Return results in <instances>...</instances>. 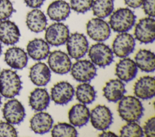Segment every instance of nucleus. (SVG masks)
Masks as SVG:
<instances>
[{"label":"nucleus","mask_w":155,"mask_h":137,"mask_svg":"<svg viewBox=\"0 0 155 137\" xmlns=\"http://www.w3.org/2000/svg\"><path fill=\"white\" fill-rule=\"evenodd\" d=\"M22 89V81L18 74L11 69H3L0 73V94L7 98L18 95Z\"/></svg>","instance_id":"3"},{"label":"nucleus","mask_w":155,"mask_h":137,"mask_svg":"<svg viewBox=\"0 0 155 137\" xmlns=\"http://www.w3.org/2000/svg\"><path fill=\"white\" fill-rule=\"evenodd\" d=\"M137 66L135 62L130 58H124L116 65L115 74L121 81L128 82L135 78Z\"/></svg>","instance_id":"18"},{"label":"nucleus","mask_w":155,"mask_h":137,"mask_svg":"<svg viewBox=\"0 0 155 137\" xmlns=\"http://www.w3.org/2000/svg\"><path fill=\"white\" fill-rule=\"evenodd\" d=\"M3 117L5 121L12 124H18L25 116V109L22 103L16 99L8 100L3 106Z\"/></svg>","instance_id":"12"},{"label":"nucleus","mask_w":155,"mask_h":137,"mask_svg":"<svg viewBox=\"0 0 155 137\" xmlns=\"http://www.w3.org/2000/svg\"><path fill=\"white\" fill-rule=\"evenodd\" d=\"M27 6L32 8H38L42 6L45 0H24Z\"/></svg>","instance_id":"37"},{"label":"nucleus","mask_w":155,"mask_h":137,"mask_svg":"<svg viewBox=\"0 0 155 137\" xmlns=\"http://www.w3.org/2000/svg\"><path fill=\"white\" fill-rule=\"evenodd\" d=\"M71 8L69 4L64 0H56L48 7L47 13L49 18L56 22L65 20L70 13Z\"/></svg>","instance_id":"23"},{"label":"nucleus","mask_w":155,"mask_h":137,"mask_svg":"<svg viewBox=\"0 0 155 137\" xmlns=\"http://www.w3.org/2000/svg\"><path fill=\"white\" fill-rule=\"evenodd\" d=\"M70 70L73 78L82 83L90 81L97 74L95 65L87 60H78L71 65Z\"/></svg>","instance_id":"6"},{"label":"nucleus","mask_w":155,"mask_h":137,"mask_svg":"<svg viewBox=\"0 0 155 137\" xmlns=\"http://www.w3.org/2000/svg\"><path fill=\"white\" fill-rule=\"evenodd\" d=\"M90 114L89 109L84 104H76L69 110L68 119L71 124L81 127L88 122Z\"/></svg>","instance_id":"25"},{"label":"nucleus","mask_w":155,"mask_h":137,"mask_svg":"<svg viewBox=\"0 0 155 137\" xmlns=\"http://www.w3.org/2000/svg\"><path fill=\"white\" fill-rule=\"evenodd\" d=\"M143 136V129L136 122H128L120 130L121 137H142Z\"/></svg>","instance_id":"31"},{"label":"nucleus","mask_w":155,"mask_h":137,"mask_svg":"<svg viewBox=\"0 0 155 137\" xmlns=\"http://www.w3.org/2000/svg\"><path fill=\"white\" fill-rule=\"evenodd\" d=\"M137 66L142 71L152 72L155 69L154 53L147 49H140L134 57Z\"/></svg>","instance_id":"27"},{"label":"nucleus","mask_w":155,"mask_h":137,"mask_svg":"<svg viewBox=\"0 0 155 137\" xmlns=\"http://www.w3.org/2000/svg\"><path fill=\"white\" fill-rule=\"evenodd\" d=\"M134 94L138 98L148 100L152 98L155 94V78L149 75L138 79L133 88Z\"/></svg>","instance_id":"15"},{"label":"nucleus","mask_w":155,"mask_h":137,"mask_svg":"<svg viewBox=\"0 0 155 137\" xmlns=\"http://www.w3.org/2000/svg\"><path fill=\"white\" fill-rule=\"evenodd\" d=\"M154 1L155 0H143L142 8L149 17L154 18Z\"/></svg>","instance_id":"36"},{"label":"nucleus","mask_w":155,"mask_h":137,"mask_svg":"<svg viewBox=\"0 0 155 137\" xmlns=\"http://www.w3.org/2000/svg\"><path fill=\"white\" fill-rule=\"evenodd\" d=\"M13 11V6L10 0H0V21L8 19Z\"/></svg>","instance_id":"33"},{"label":"nucleus","mask_w":155,"mask_h":137,"mask_svg":"<svg viewBox=\"0 0 155 137\" xmlns=\"http://www.w3.org/2000/svg\"><path fill=\"white\" fill-rule=\"evenodd\" d=\"M51 136L54 137H76L78 133L74 126L66 123H58L51 129Z\"/></svg>","instance_id":"30"},{"label":"nucleus","mask_w":155,"mask_h":137,"mask_svg":"<svg viewBox=\"0 0 155 137\" xmlns=\"http://www.w3.org/2000/svg\"><path fill=\"white\" fill-rule=\"evenodd\" d=\"M1 104V94H0V106Z\"/></svg>","instance_id":"41"},{"label":"nucleus","mask_w":155,"mask_h":137,"mask_svg":"<svg viewBox=\"0 0 155 137\" xmlns=\"http://www.w3.org/2000/svg\"><path fill=\"white\" fill-rule=\"evenodd\" d=\"M87 33L94 41L104 42L111 34L109 24L103 19L96 18L88 21L86 25Z\"/></svg>","instance_id":"9"},{"label":"nucleus","mask_w":155,"mask_h":137,"mask_svg":"<svg viewBox=\"0 0 155 137\" xmlns=\"http://www.w3.org/2000/svg\"><path fill=\"white\" fill-rule=\"evenodd\" d=\"M67 50L73 59H79L84 57L88 50V42L82 33H74L69 36L67 42Z\"/></svg>","instance_id":"8"},{"label":"nucleus","mask_w":155,"mask_h":137,"mask_svg":"<svg viewBox=\"0 0 155 137\" xmlns=\"http://www.w3.org/2000/svg\"><path fill=\"white\" fill-rule=\"evenodd\" d=\"M18 136V132L12 124L0 121V136L15 137Z\"/></svg>","instance_id":"34"},{"label":"nucleus","mask_w":155,"mask_h":137,"mask_svg":"<svg viewBox=\"0 0 155 137\" xmlns=\"http://www.w3.org/2000/svg\"><path fill=\"white\" fill-rule=\"evenodd\" d=\"M27 52L29 57L35 60H44L50 54V46L44 39L36 38L28 43Z\"/></svg>","instance_id":"22"},{"label":"nucleus","mask_w":155,"mask_h":137,"mask_svg":"<svg viewBox=\"0 0 155 137\" xmlns=\"http://www.w3.org/2000/svg\"><path fill=\"white\" fill-rule=\"evenodd\" d=\"M1 52H2V46H1V42H0V55H1Z\"/></svg>","instance_id":"40"},{"label":"nucleus","mask_w":155,"mask_h":137,"mask_svg":"<svg viewBox=\"0 0 155 137\" xmlns=\"http://www.w3.org/2000/svg\"><path fill=\"white\" fill-rule=\"evenodd\" d=\"M29 77L34 84L44 86L48 84L51 78L50 68L45 63L38 62L30 68Z\"/></svg>","instance_id":"19"},{"label":"nucleus","mask_w":155,"mask_h":137,"mask_svg":"<svg viewBox=\"0 0 155 137\" xmlns=\"http://www.w3.org/2000/svg\"><path fill=\"white\" fill-rule=\"evenodd\" d=\"M26 25L32 32L38 33L45 30L47 20L45 14L38 8H33L26 16Z\"/></svg>","instance_id":"24"},{"label":"nucleus","mask_w":155,"mask_h":137,"mask_svg":"<svg viewBox=\"0 0 155 137\" xmlns=\"http://www.w3.org/2000/svg\"><path fill=\"white\" fill-rule=\"evenodd\" d=\"M135 45V39L131 34L120 33L113 42L112 51L117 57L125 58L133 53Z\"/></svg>","instance_id":"10"},{"label":"nucleus","mask_w":155,"mask_h":137,"mask_svg":"<svg viewBox=\"0 0 155 137\" xmlns=\"http://www.w3.org/2000/svg\"><path fill=\"white\" fill-rule=\"evenodd\" d=\"M74 90L68 82L62 81L55 84L51 89V98L59 105H65L73 98Z\"/></svg>","instance_id":"14"},{"label":"nucleus","mask_w":155,"mask_h":137,"mask_svg":"<svg viewBox=\"0 0 155 137\" xmlns=\"http://www.w3.org/2000/svg\"><path fill=\"white\" fill-rule=\"evenodd\" d=\"M48 64L52 71L61 75L68 72L72 65L68 56L60 50H56L50 53Z\"/></svg>","instance_id":"13"},{"label":"nucleus","mask_w":155,"mask_h":137,"mask_svg":"<svg viewBox=\"0 0 155 137\" xmlns=\"http://www.w3.org/2000/svg\"><path fill=\"white\" fill-rule=\"evenodd\" d=\"M99 136H102V137H107V136H109V137H117V135H116L114 133L110 132V131H105L104 130V132L101 133H100L99 135Z\"/></svg>","instance_id":"39"},{"label":"nucleus","mask_w":155,"mask_h":137,"mask_svg":"<svg viewBox=\"0 0 155 137\" xmlns=\"http://www.w3.org/2000/svg\"><path fill=\"white\" fill-rule=\"evenodd\" d=\"M4 60L11 68L22 69L27 65L28 57L23 49L19 47H11L6 50Z\"/></svg>","instance_id":"17"},{"label":"nucleus","mask_w":155,"mask_h":137,"mask_svg":"<svg viewBox=\"0 0 155 137\" xmlns=\"http://www.w3.org/2000/svg\"><path fill=\"white\" fill-rule=\"evenodd\" d=\"M134 34L135 38L142 43H153L155 39V20L154 18H142L136 24Z\"/></svg>","instance_id":"7"},{"label":"nucleus","mask_w":155,"mask_h":137,"mask_svg":"<svg viewBox=\"0 0 155 137\" xmlns=\"http://www.w3.org/2000/svg\"><path fill=\"white\" fill-rule=\"evenodd\" d=\"M76 96L77 100L84 104H91L96 98V91L94 88L87 83L79 84L76 87Z\"/></svg>","instance_id":"28"},{"label":"nucleus","mask_w":155,"mask_h":137,"mask_svg":"<svg viewBox=\"0 0 155 137\" xmlns=\"http://www.w3.org/2000/svg\"><path fill=\"white\" fill-rule=\"evenodd\" d=\"M69 36L68 26L59 22L53 23L45 28V41L52 46H58L65 43Z\"/></svg>","instance_id":"5"},{"label":"nucleus","mask_w":155,"mask_h":137,"mask_svg":"<svg viewBox=\"0 0 155 137\" xmlns=\"http://www.w3.org/2000/svg\"><path fill=\"white\" fill-rule=\"evenodd\" d=\"M117 111L120 117L127 122L138 121L143 114V107L136 97L124 96L118 104Z\"/></svg>","instance_id":"1"},{"label":"nucleus","mask_w":155,"mask_h":137,"mask_svg":"<svg viewBox=\"0 0 155 137\" xmlns=\"http://www.w3.org/2000/svg\"><path fill=\"white\" fill-rule=\"evenodd\" d=\"M31 129L37 134H45L48 132L53 124V119L47 113L41 112L35 114L30 120Z\"/></svg>","instance_id":"20"},{"label":"nucleus","mask_w":155,"mask_h":137,"mask_svg":"<svg viewBox=\"0 0 155 137\" xmlns=\"http://www.w3.org/2000/svg\"><path fill=\"white\" fill-rule=\"evenodd\" d=\"M126 92L125 84L119 79H112L106 83L103 88L104 97L110 102L119 101Z\"/></svg>","instance_id":"21"},{"label":"nucleus","mask_w":155,"mask_h":137,"mask_svg":"<svg viewBox=\"0 0 155 137\" xmlns=\"http://www.w3.org/2000/svg\"><path fill=\"white\" fill-rule=\"evenodd\" d=\"M90 118L94 128L98 130H105L113 123V115L110 109L105 105H97L92 109Z\"/></svg>","instance_id":"11"},{"label":"nucleus","mask_w":155,"mask_h":137,"mask_svg":"<svg viewBox=\"0 0 155 137\" xmlns=\"http://www.w3.org/2000/svg\"><path fill=\"white\" fill-rule=\"evenodd\" d=\"M93 14L96 18L104 19L110 16L114 9L113 0H94L92 5Z\"/></svg>","instance_id":"29"},{"label":"nucleus","mask_w":155,"mask_h":137,"mask_svg":"<svg viewBox=\"0 0 155 137\" xmlns=\"http://www.w3.org/2000/svg\"><path fill=\"white\" fill-rule=\"evenodd\" d=\"M125 4L130 8H137L142 5L143 0H124Z\"/></svg>","instance_id":"38"},{"label":"nucleus","mask_w":155,"mask_h":137,"mask_svg":"<svg viewBox=\"0 0 155 137\" xmlns=\"http://www.w3.org/2000/svg\"><path fill=\"white\" fill-rule=\"evenodd\" d=\"M94 0H71L70 8L79 13H85L90 10Z\"/></svg>","instance_id":"32"},{"label":"nucleus","mask_w":155,"mask_h":137,"mask_svg":"<svg viewBox=\"0 0 155 137\" xmlns=\"http://www.w3.org/2000/svg\"><path fill=\"white\" fill-rule=\"evenodd\" d=\"M91 62L101 68L110 65L113 60V53L108 45L98 42L91 46L88 51Z\"/></svg>","instance_id":"4"},{"label":"nucleus","mask_w":155,"mask_h":137,"mask_svg":"<svg viewBox=\"0 0 155 137\" xmlns=\"http://www.w3.org/2000/svg\"><path fill=\"white\" fill-rule=\"evenodd\" d=\"M50 97L45 88H36L29 96V105L35 111L45 110L49 105Z\"/></svg>","instance_id":"26"},{"label":"nucleus","mask_w":155,"mask_h":137,"mask_svg":"<svg viewBox=\"0 0 155 137\" xmlns=\"http://www.w3.org/2000/svg\"><path fill=\"white\" fill-rule=\"evenodd\" d=\"M136 16L128 8H119L110 16L109 25L110 28L117 33L127 32L134 26Z\"/></svg>","instance_id":"2"},{"label":"nucleus","mask_w":155,"mask_h":137,"mask_svg":"<svg viewBox=\"0 0 155 137\" xmlns=\"http://www.w3.org/2000/svg\"><path fill=\"white\" fill-rule=\"evenodd\" d=\"M20 31L17 25L9 20L0 22V41L10 45L16 43L20 38Z\"/></svg>","instance_id":"16"},{"label":"nucleus","mask_w":155,"mask_h":137,"mask_svg":"<svg viewBox=\"0 0 155 137\" xmlns=\"http://www.w3.org/2000/svg\"><path fill=\"white\" fill-rule=\"evenodd\" d=\"M143 133L147 137L155 136V117L149 118L143 126Z\"/></svg>","instance_id":"35"}]
</instances>
